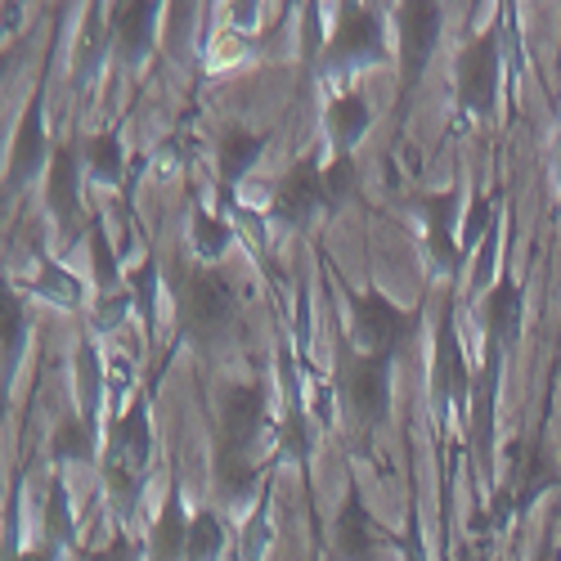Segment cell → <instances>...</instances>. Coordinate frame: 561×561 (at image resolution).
I'll list each match as a JSON object with an SVG mask.
<instances>
[{
  "mask_svg": "<svg viewBox=\"0 0 561 561\" xmlns=\"http://www.w3.org/2000/svg\"><path fill=\"white\" fill-rule=\"evenodd\" d=\"M485 329H490V351H507L522 337V288L512 278H499L485 297Z\"/></svg>",
  "mask_w": 561,
  "mask_h": 561,
  "instance_id": "obj_14",
  "label": "cell"
},
{
  "mask_svg": "<svg viewBox=\"0 0 561 561\" xmlns=\"http://www.w3.org/2000/svg\"><path fill=\"white\" fill-rule=\"evenodd\" d=\"M359 190V171L351 153H333V167H323V194H329V211H337L342 203H351Z\"/></svg>",
  "mask_w": 561,
  "mask_h": 561,
  "instance_id": "obj_22",
  "label": "cell"
},
{
  "mask_svg": "<svg viewBox=\"0 0 561 561\" xmlns=\"http://www.w3.org/2000/svg\"><path fill=\"white\" fill-rule=\"evenodd\" d=\"M190 530H194L190 512H184L180 494L171 490L162 503V517L149 530V561H184L190 557Z\"/></svg>",
  "mask_w": 561,
  "mask_h": 561,
  "instance_id": "obj_15",
  "label": "cell"
},
{
  "mask_svg": "<svg viewBox=\"0 0 561 561\" xmlns=\"http://www.w3.org/2000/svg\"><path fill=\"white\" fill-rule=\"evenodd\" d=\"M413 207L423 211L427 248H432L436 270L458 274V270H462V248H458V239H454V207H458V198H454V194H432V198H417Z\"/></svg>",
  "mask_w": 561,
  "mask_h": 561,
  "instance_id": "obj_10",
  "label": "cell"
},
{
  "mask_svg": "<svg viewBox=\"0 0 561 561\" xmlns=\"http://www.w3.org/2000/svg\"><path fill=\"white\" fill-rule=\"evenodd\" d=\"M387 45H382V23L373 10L346 5L337 19V32L329 41V55H323V68H346V64H382Z\"/></svg>",
  "mask_w": 561,
  "mask_h": 561,
  "instance_id": "obj_8",
  "label": "cell"
},
{
  "mask_svg": "<svg viewBox=\"0 0 561 561\" xmlns=\"http://www.w3.org/2000/svg\"><path fill=\"white\" fill-rule=\"evenodd\" d=\"M126 306H130V301H126V293H117V301H108V306H104V314H100V323H104V329H108V323H117V319L126 314Z\"/></svg>",
  "mask_w": 561,
  "mask_h": 561,
  "instance_id": "obj_31",
  "label": "cell"
},
{
  "mask_svg": "<svg viewBox=\"0 0 561 561\" xmlns=\"http://www.w3.org/2000/svg\"><path fill=\"white\" fill-rule=\"evenodd\" d=\"M45 171V130H41V95L27 104L14 153H10V171H5V190H23L27 180H36Z\"/></svg>",
  "mask_w": 561,
  "mask_h": 561,
  "instance_id": "obj_12",
  "label": "cell"
},
{
  "mask_svg": "<svg viewBox=\"0 0 561 561\" xmlns=\"http://www.w3.org/2000/svg\"><path fill=\"white\" fill-rule=\"evenodd\" d=\"M265 396L256 387L220 391V432H216V485L225 499H248L256 490L252 445L265 432Z\"/></svg>",
  "mask_w": 561,
  "mask_h": 561,
  "instance_id": "obj_1",
  "label": "cell"
},
{
  "mask_svg": "<svg viewBox=\"0 0 561 561\" xmlns=\"http://www.w3.org/2000/svg\"><path fill=\"white\" fill-rule=\"evenodd\" d=\"M512 485H517V512H530L535 507V499L539 494H548L552 485H557V477H552V462H548V454H543V445H530L526 449V458H522V477H512Z\"/></svg>",
  "mask_w": 561,
  "mask_h": 561,
  "instance_id": "obj_21",
  "label": "cell"
},
{
  "mask_svg": "<svg viewBox=\"0 0 561 561\" xmlns=\"http://www.w3.org/2000/svg\"><path fill=\"white\" fill-rule=\"evenodd\" d=\"M180 323L198 346L220 342L233 329V288L220 270H194L180 288Z\"/></svg>",
  "mask_w": 561,
  "mask_h": 561,
  "instance_id": "obj_2",
  "label": "cell"
},
{
  "mask_svg": "<svg viewBox=\"0 0 561 561\" xmlns=\"http://www.w3.org/2000/svg\"><path fill=\"white\" fill-rule=\"evenodd\" d=\"M194 252L203 256V261H216V256H225V248H229V225L225 220H216V216H207V211H198L194 216Z\"/></svg>",
  "mask_w": 561,
  "mask_h": 561,
  "instance_id": "obj_24",
  "label": "cell"
},
{
  "mask_svg": "<svg viewBox=\"0 0 561 561\" xmlns=\"http://www.w3.org/2000/svg\"><path fill=\"white\" fill-rule=\"evenodd\" d=\"M337 548H342V561H368V552H373V517L364 512L355 490L346 494V503L337 512Z\"/></svg>",
  "mask_w": 561,
  "mask_h": 561,
  "instance_id": "obj_19",
  "label": "cell"
},
{
  "mask_svg": "<svg viewBox=\"0 0 561 561\" xmlns=\"http://www.w3.org/2000/svg\"><path fill=\"white\" fill-rule=\"evenodd\" d=\"M90 252H95V274H100V288L113 293L117 288V261H113V248H108V233L95 225L90 229Z\"/></svg>",
  "mask_w": 561,
  "mask_h": 561,
  "instance_id": "obj_26",
  "label": "cell"
},
{
  "mask_svg": "<svg viewBox=\"0 0 561 561\" xmlns=\"http://www.w3.org/2000/svg\"><path fill=\"white\" fill-rule=\"evenodd\" d=\"M557 175H561V139H557Z\"/></svg>",
  "mask_w": 561,
  "mask_h": 561,
  "instance_id": "obj_35",
  "label": "cell"
},
{
  "mask_svg": "<svg viewBox=\"0 0 561 561\" xmlns=\"http://www.w3.org/2000/svg\"><path fill=\"white\" fill-rule=\"evenodd\" d=\"M454 81H458L462 113L485 117L494 108V95H499V36L494 32L472 36L462 45L458 64H454Z\"/></svg>",
  "mask_w": 561,
  "mask_h": 561,
  "instance_id": "obj_4",
  "label": "cell"
},
{
  "mask_svg": "<svg viewBox=\"0 0 561 561\" xmlns=\"http://www.w3.org/2000/svg\"><path fill=\"white\" fill-rule=\"evenodd\" d=\"M225 548V526L216 522V512H198L190 530V557L184 561H216Z\"/></svg>",
  "mask_w": 561,
  "mask_h": 561,
  "instance_id": "obj_23",
  "label": "cell"
},
{
  "mask_svg": "<svg viewBox=\"0 0 561 561\" xmlns=\"http://www.w3.org/2000/svg\"><path fill=\"white\" fill-rule=\"evenodd\" d=\"M535 561H561V552H557V548H552V543H543V548H539V552H535Z\"/></svg>",
  "mask_w": 561,
  "mask_h": 561,
  "instance_id": "obj_33",
  "label": "cell"
},
{
  "mask_svg": "<svg viewBox=\"0 0 561 561\" xmlns=\"http://www.w3.org/2000/svg\"><path fill=\"white\" fill-rule=\"evenodd\" d=\"M284 454L306 462L310 458V423L301 413H288V423H284Z\"/></svg>",
  "mask_w": 561,
  "mask_h": 561,
  "instance_id": "obj_28",
  "label": "cell"
},
{
  "mask_svg": "<svg viewBox=\"0 0 561 561\" xmlns=\"http://www.w3.org/2000/svg\"><path fill=\"white\" fill-rule=\"evenodd\" d=\"M55 454L59 458H77V462H90L95 458V445H90V432H85V423H64L59 432H55Z\"/></svg>",
  "mask_w": 561,
  "mask_h": 561,
  "instance_id": "obj_25",
  "label": "cell"
},
{
  "mask_svg": "<svg viewBox=\"0 0 561 561\" xmlns=\"http://www.w3.org/2000/svg\"><path fill=\"white\" fill-rule=\"evenodd\" d=\"M261 153H265L261 135H252L243 126H225V135H220V175H225V184H239L261 162Z\"/></svg>",
  "mask_w": 561,
  "mask_h": 561,
  "instance_id": "obj_18",
  "label": "cell"
},
{
  "mask_svg": "<svg viewBox=\"0 0 561 561\" xmlns=\"http://www.w3.org/2000/svg\"><path fill=\"white\" fill-rule=\"evenodd\" d=\"M462 561H485V552H467V557H462Z\"/></svg>",
  "mask_w": 561,
  "mask_h": 561,
  "instance_id": "obj_34",
  "label": "cell"
},
{
  "mask_svg": "<svg viewBox=\"0 0 561 561\" xmlns=\"http://www.w3.org/2000/svg\"><path fill=\"white\" fill-rule=\"evenodd\" d=\"M45 530H50V539H68L72 526H68V494L64 485L50 490V517H45Z\"/></svg>",
  "mask_w": 561,
  "mask_h": 561,
  "instance_id": "obj_30",
  "label": "cell"
},
{
  "mask_svg": "<svg viewBox=\"0 0 561 561\" xmlns=\"http://www.w3.org/2000/svg\"><path fill=\"white\" fill-rule=\"evenodd\" d=\"M81 162L85 171L95 175L100 184H117L126 175V158H122V139L108 130V135H90L81 139Z\"/></svg>",
  "mask_w": 561,
  "mask_h": 561,
  "instance_id": "obj_20",
  "label": "cell"
},
{
  "mask_svg": "<svg viewBox=\"0 0 561 561\" xmlns=\"http://www.w3.org/2000/svg\"><path fill=\"white\" fill-rule=\"evenodd\" d=\"M432 391H436V404H454L472 391V378H467V364H462V346H458V333L454 323L440 319V333H436V378H432Z\"/></svg>",
  "mask_w": 561,
  "mask_h": 561,
  "instance_id": "obj_13",
  "label": "cell"
},
{
  "mask_svg": "<svg viewBox=\"0 0 561 561\" xmlns=\"http://www.w3.org/2000/svg\"><path fill=\"white\" fill-rule=\"evenodd\" d=\"M368 122H373V113H368V104H364V95H342V100H333L329 104V117H323V130H329V139H333V149L337 153H351L359 139L368 135Z\"/></svg>",
  "mask_w": 561,
  "mask_h": 561,
  "instance_id": "obj_17",
  "label": "cell"
},
{
  "mask_svg": "<svg viewBox=\"0 0 561 561\" xmlns=\"http://www.w3.org/2000/svg\"><path fill=\"white\" fill-rule=\"evenodd\" d=\"M19 346H23V301L5 293V364L19 359Z\"/></svg>",
  "mask_w": 561,
  "mask_h": 561,
  "instance_id": "obj_27",
  "label": "cell"
},
{
  "mask_svg": "<svg viewBox=\"0 0 561 561\" xmlns=\"http://www.w3.org/2000/svg\"><path fill=\"white\" fill-rule=\"evenodd\" d=\"M77 171H81V153L72 145H59L55 158H50V180H45V198H50V211L64 220V225H77L81 216V184H77Z\"/></svg>",
  "mask_w": 561,
  "mask_h": 561,
  "instance_id": "obj_16",
  "label": "cell"
},
{
  "mask_svg": "<svg viewBox=\"0 0 561 561\" xmlns=\"http://www.w3.org/2000/svg\"><path fill=\"white\" fill-rule=\"evenodd\" d=\"M400 23V59H404V90L417 85V77L427 72L432 64V50H436V41H440V5H432V0H409V5H400L396 14Z\"/></svg>",
  "mask_w": 561,
  "mask_h": 561,
  "instance_id": "obj_7",
  "label": "cell"
},
{
  "mask_svg": "<svg viewBox=\"0 0 561 561\" xmlns=\"http://www.w3.org/2000/svg\"><path fill=\"white\" fill-rule=\"evenodd\" d=\"M149 454H153L149 409H145V400H135L113 423V440H108V490L126 507H130V499L139 490V477H145V467H149Z\"/></svg>",
  "mask_w": 561,
  "mask_h": 561,
  "instance_id": "obj_3",
  "label": "cell"
},
{
  "mask_svg": "<svg viewBox=\"0 0 561 561\" xmlns=\"http://www.w3.org/2000/svg\"><path fill=\"white\" fill-rule=\"evenodd\" d=\"M494 211H499V198H477V203H472V216H467V248H472L477 239H485V233H490Z\"/></svg>",
  "mask_w": 561,
  "mask_h": 561,
  "instance_id": "obj_29",
  "label": "cell"
},
{
  "mask_svg": "<svg viewBox=\"0 0 561 561\" xmlns=\"http://www.w3.org/2000/svg\"><path fill=\"white\" fill-rule=\"evenodd\" d=\"M319 211H329V194H323V167L314 158L297 162L274 184V216L284 225H306Z\"/></svg>",
  "mask_w": 561,
  "mask_h": 561,
  "instance_id": "obj_9",
  "label": "cell"
},
{
  "mask_svg": "<svg viewBox=\"0 0 561 561\" xmlns=\"http://www.w3.org/2000/svg\"><path fill=\"white\" fill-rule=\"evenodd\" d=\"M346 400L359 423L378 427L391 413V359L387 355H351L346 359Z\"/></svg>",
  "mask_w": 561,
  "mask_h": 561,
  "instance_id": "obj_6",
  "label": "cell"
},
{
  "mask_svg": "<svg viewBox=\"0 0 561 561\" xmlns=\"http://www.w3.org/2000/svg\"><path fill=\"white\" fill-rule=\"evenodd\" d=\"M355 319H359V333L368 342V355H387V359H396V351L417 329V310H400L396 301H387L373 288L355 297Z\"/></svg>",
  "mask_w": 561,
  "mask_h": 561,
  "instance_id": "obj_5",
  "label": "cell"
},
{
  "mask_svg": "<svg viewBox=\"0 0 561 561\" xmlns=\"http://www.w3.org/2000/svg\"><path fill=\"white\" fill-rule=\"evenodd\" d=\"M113 45H117V55L126 64H139L149 55V45H153V27H158V5H149V0H126V5L113 10Z\"/></svg>",
  "mask_w": 561,
  "mask_h": 561,
  "instance_id": "obj_11",
  "label": "cell"
},
{
  "mask_svg": "<svg viewBox=\"0 0 561 561\" xmlns=\"http://www.w3.org/2000/svg\"><path fill=\"white\" fill-rule=\"evenodd\" d=\"M95 561H130V543H126V539H117V543H113V552H104V557H95Z\"/></svg>",
  "mask_w": 561,
  "mask_h": 561,
  "instance_id": "obj_32",
  "label": "cell"
}]
</instances>
